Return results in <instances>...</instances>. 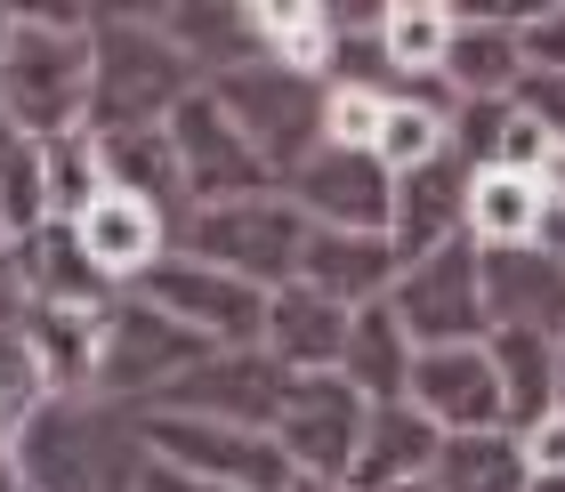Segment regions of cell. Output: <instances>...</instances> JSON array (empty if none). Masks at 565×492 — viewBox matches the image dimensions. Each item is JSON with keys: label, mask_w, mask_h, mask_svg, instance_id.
Wrapping results in <instances>:
<instances>
[{"label": "cell", "mask_w": 565, "mask_h": 492, "mask_svg": "<svg viewBox=\"0 0 565 492\" xmlns=\"http://www.w3.org/2000/svg\"><path fill=\"white\" fill-rule=\"evenodd\" d=\"M89 49H97L89 129H153V121H170L202 89V73L186 65V49L162 33V0H153V9H138V0H97Z\"/></svg>", "instance_id": "6da1fadb"}, {"label": "cell", "mask_w": 565, "mask_h": 492, "mask_svg": "<svg viewBox=\"0 0 565 492\" xmlns=\"http://www.w3.org/2000/svg\"><path fill=\"white\" fill-rule=\"evenodd\" d=\"M17 477L33 492H138L146 477V436L130 404H41L17 428Z\"/></svg>", "instance_id": "7a4b0ae2"}, {"label": "cell", "mask_w": 565, "mask_h": 492, "mask_svg": "<svg viewBox=\"0 0 565 492\" xmlns=\"http://www.w3.org/2000/svg\"><path fill=\"white\" fill-rule=\"evenodd\" d=\"M0 106L24 138H65V129H89L97 106V49L89 33H49L17 9V41L0 57Z\"/></svg>", "instance_id": "3957f363"}, {"label": "cell", "mask_w": 565, "mask_h": 492, "mask_svg": "<svg viewBox=\"0 0 565 492\" xmlns=\"http://www.w3.org/2000/svg\"><path fill=\"white\" fill-rule=\"evenodd\" d=\"M307 211L291 194H243V202H211V211H194L186 226H178V250H194V258H211V267L226 275H243L250 291H291L299 282V250H307Z\"/></svg>", "instance_id": "277c9868"}, {"label": "cell", "mask_w": 565, "mask_h": 492, "mask_svg": "<svg viewBox=\"0 0 565 492\" xmlns=\"http://www.w3.org/2000/svg\"><path fill=\"white\" fill-rule=\"evenodd\" d=\"M202 355H218L211 340H194L186 323H170L162 307H146L121 291V307L106 315V347H97V387H89V404H130L146 411L162 387H178Z\"/></svg>", "instance_id": "5b68a950"}, {"label": "cell", "mask_w": 565, "mask_h": 492, "mask_svg": "<svg viewBox=\"0 0 565 492\" xmlns=\"http://www.w3.org/2000/svg\"><path fill=\"white\" fill-rule=\"evenodd\" d=\"M130 299L162 307L170 323H186L211 347H267V291H250L243 275H226L194 250H162L153 275L130 282Z\"/></svg>", "instance_id": "8992f818"}, {"label": "cell", "mask_w": 565, "mask_h": 492, "mask_svg": "<svg viewBox=\"0 0 565 492\" xmlns=\"http://www.w3.org/2000/svg\"><path fill=\"white\" fill-rule=\"evenodd\" d=\"M138 436L162 469H186L202 484H226V492H282L291 484V460L267 428H226V420H202V411H138Z\"/></svg>", "instance_id": "52a82bcc"}, {"label": "cell", "mask_w": 565, "mask_h": 492, "mask_svg": "<svg viewBox=\"0 0 565 492\" xmlns=\"http://www.w3.org/2000/svg\"><path fill=\"white\" fill-rule=\"evenodd\" d=\"M396 323L413 331V347H477L493 340V307H484V250L460 235L445 250L413 258V267L396 275Z\"/></svg>", "instance_id": "ba28073f"}, {"label": "cell", "mask_w": 565, "mask_h": 492, "mask_svg": "<svg viewBox=\"0 0 565 492\" xmlns=\"http://www.w3.org/2000/svg\"><path fill=\"white\" fill-rule=\"evenodd\" d=\"M202 89H211L218 106L243 121V138L267 153L275 186L323 146V82H299V73H282V65L259 57V65H243V73H218V82H202Z\"/></svg>", "instance_id": "9c48e42d"}, {"label": "cell", "mask_w": 565, "mask_h": 492, "mask_svg": "<svg viewBox=\"0 0 565 492\" xmlns=\"http://www.w3.org/2000/svg\"><path fill=\"white\" fill-rule=\"evenodd\" d=\"M162 129L178 146V170H186V202H194V211H211V202H243V194H275L267 153L243 138V121L226 114L211 89H194Z\"/></svg>", "instance_id": "30bf717a"}, {"label": "cell", "mask_w": 565, "mask_h": 492, "mask_svg": "<svg viewBox=\"0 0 565 492\" xmlns=\"http://www.w3.org/2000/svg\"><path fill=\"white\" fill-rule=\"evenodd\" d=\"M364 428H372V404L355 396L340 372H299L291 396H282L275 445H282V460H291V477H331V484H348L355 452H364Z\"/></svg>", "instance_id": "8fae6325"}, {"label": "cell", "mask_w": 565, "mask_h": 492, "mask_svg": "<svg viewBox=\"0 0 565 492\" xmlns=\"http://www.w3.org/2000/svg\"><path fill=\"white\" fill-rule=\"evenodd\" d=\"M282 396H291V372H282L267 347H218V355H202L178 387H162L146 411H202V420L267 428V436H275Z\"/></svg>", "instance_id": "7c38bea8"}, {"label": "cell", "mask_w": 565, "mask_h": 492, "mask_svg": "<svg viewBox=\"0 0 565 492\" xmlns=\"http://www.w3.org/2000/svg\"><path fill=\"white\" fill-rule=\"evenodd\" d=\"M282 194L307 211V226H331V235H388L396 218V178L380 170V153H348V146H316L282 178Z\"/></svg>", "instance_id": "4fadbf2b"}, {"label": "cell", "mask_w": 565, "mask_h": 492, "mask_svg": "<svg viewBox=\"0 0 565 492\" xmlns=\"http://www.w3.org/2000/svg\"><path fill=\"white\" fill-rule=\"evenodd\" d=\"M404 404L428 411L445 436H493V428H509L501 372H493V347H484V340L477 347H420Z\"/></svg>", "instance_id": "5bb4252c"}, {"label": "cell", "mask_w": 565, "mask_h": 492, "mask_svg": "<svg viewBox=\"0 0 565 492\" xmlns=\"http://www.w3.org/2000/svg\"><path fill=\"white\" fill-rule=\"evenodd\" d=\"M114 315V307H106ZM106 315L97 307H49L24 299V347L41 372V404H82L97 387V347H106Z\"/></svg>", "instance_id": "9a60e30c"}, {"label": "cell", "mask_w": 565, "mask_h": 492, "mask_svg": "<svg viewBox=\"0 0 565 492\" xmlns=\"http://www.w3.org/2000/svg\"><path fill=\"white\" fill-rule=\"evenodd\" d=\"M82 235V250H89V267L114 282V291H130L138 275H153V258L162 250H178V226L153 211V202H138V194H97L89 202V218L73 226Z\"/></svg>", "instance_id": "2e32d148"}, {"label": "cell", "mask_w": 565, "mask_h": 492, "mask_svg": "<svg viewBox=\"0 0 565 492\" xmlns=\"http://www.w3.org/2000/svg\"><path fill=\"white\" fill-rule=\"evenodd\" d=\"M469 178H477V170L460 162V153H445V162H428V170H413V178H396V218H388V243H396L404 267L469 235Z\"/></svg>", "instance_id": "e0dca14e"}, {"label": "cell", "mask_w": 565, "mask_h": 492, "mask_svg": "<svg viewBox=\"0 0 565 492\" xmlns=\"http://www.w3.org/2000/svg\"><path fill=\"white\" fill-rule=\"evenodd\" d=\"M396 275H404V258H396V243L388 235H331V226H316L307 235V250H299V282L316 299H331V307H380L396 291Z\"/></svg>", "instance_id": "ac0fdd59"}, {"label": "cell", "mask_w": 565, "mask_h": 492, "mask_svg": "<svg viewBox=\"0 0 565 492\" xmlns=\"http://www.w3.org/2000/svg\"><path fill=\"white\" fill-rule=\"evenodd\" d=\"M445 460V428L413 404H372V428H364V452L348 469V492H396L413 477H436Z\"/></svg>", "instance_id": "d6986e66"}, {"label": "cell", "mask_w": 565, "mask_h": 492, "mask_svg": "<svg viewBox=\"0 0 565 492\" xmlns=\"http://www.w3.org/2000/svg\"><path fill=\"white\" fill-rule=\"evenodd\" d=\"M97 162H106V186L114 194H138L153 202L170 226H186L194 218V202H186V170H178V146H170V129L153 121V129H97Z\"/></svg>", "instance_id": "ffe728a7"}, {"label": "cell", "mask_w": 565, "mask_h": 492, "mask_svg": "<svg viewBox=\"0 0 565 492\" xmlns=\"http://www.w3.org/2000/svg\"><path fill=\"white\" fill-rule=\"evenodd\" d=\"M348 331H355V315H348V307H331V299H316L307 282H291V291L267 299V355L291 379L299 372H340Z\"/></svg>", "instance_id": "44dd1931"}, {"label": "cell", "mask_w": 565, "mask_h": 492, "mask_svg": "<svg viewBox=\"0 0 565 492\" xmlns=\"http://www.w3.org/2000/svg\"><path fill=\"white\" fill-rule=\"evenodd\" d=\"M162 33L186 49V65L202 73V82L259 65V24H250V0H162Z\"/></svg>", "instance_id": "7402d4cb"}, {"label": "cell", "mask_w": 565, "mask_h": 492, "mask_svg": "<svg viewBox=\"0 0 565 492\" xmlns=\"http://www.w3.org/2000/svg\"><path fill=\"white\" fill-rule=\"evenodd\" d=\"M484 307L501 323H533V331H565V267L550 258V243L533 250H484Z\"/></svg>", "instance_id": "603a6c76"}, {"label": "cell", "mask_w": 565, "mask_h": 492, "mask_svg": "<svg viewBox=\"0 0 565 492\" xmlns=\"http://www.w3.org/2000/svg\"><path fill=\"white\" fill-rule=\"evenodd\" d=\"M413 331L396 323V307H355V331H348V355H340V379L355 387L364 404H404V387H413Z\"/></svg>", "instance_id": "cb8c5ba5"}, {"label": "cell", "mask_w": 565, "mask_h": 492, "mask_svg": "<svg viewBox=\"0 0 565 492\" xmlns=\"http://www.w3.org/2000/svg\"><path fill=\"white\" fill-rule=\"evenodd\" d=\"M550 202H542V186L533 178H518V170H477L469 178V243L477 250H533L550 235Z\"/></svg>", "instance_id": "d4e9b609"}, {"label": "cell", "mask_w": 565, "mask_h": 492, "mask_svg": "<svg viewBox=\"0 0 565 492\" xmlns=\"http://www.w3.org/2000/svg\"><path fill=\"white\" fill-rule=\"evenodd\" d=\"M493 372H501V404H509V436L533 428L542 411H557V331L533 323H501L493 340Z\"/></svg>", "instance_id": "484cf974"}, {"label": "cell", "mask_w": 565, "mask_h": 492, "mask_svg": "<svg viewBox=\"0 0 565 492\" xmlns=\"http://www.w3.org/2000/svg\"><path fill=\"white\" fill-rule=\"evenodd\" d=\"M250 24H259V57L299 73V82H331V57H340V33H331L323 0H250Z\"/></svg>", "instance_id": "4316f807"}, {"label": "cell", "mask_w": 565, "mask_h": 492, "mask_svg": "<svg viewBox=\"0 0 565 492\" xmlns=\"http://www.w3.org/2000/svg\"><path fill=\"white\" fill-rule=\"evenodd\" d=\"M452 0H388V17H380V49H388L396 82H413V73H445L452 57Z\"/></svg>", "instance_id": "83f0119b"}, {"label": "cell", "mask_w": 565, "mask_h": 492, "mask_svg": "<svg viewBox=\"0 0 565 492\" xmlns=\"http://www.w3.org/2000/svg\"><path fill=\"white\" fill-rule=\"evenodd\" d=\"M436 492H533V469L518 452V436H445V460H436Z\"/></svg>", "instance_id": "f1b7e54d"}, {"label": "cell", "mask_w": 565, "mask_h": 492, "mask_svg": "<svg viewBox=\"0 0 565 492\" xmlns=\"http://www.w3.org/2000/svg\"><path fill=\"white\" fill-rule=\"evenodd\" d=\"M41 186H49V226H82V218H89V202L106 194L97 129H65V138H41Z\"/></svg>", "instance_id": "f546056e"}, {"label": "cell", "mask_w": 565, "mask_h": 492, "mask_svg": "<svg viewBox=\"0 0 565 492\" xmlns=\"http://www.w3.org/2000/svg\"><path fill=\"white\" fill-rule=\"evenodd\" d=\"M372 153H380V170H388V178H413V170H428V162H445V153H452V121L413 106V97H388Z\"/></svg>", "instance_id": "4dcf8cb0"}, {"label": "cell", "mask_w": 565, "mask_h": 492, "mask_svg": "<svg viewBox=\"0 0 565 492\" xmlns=\"http://www.w3.org/2000/svg\"><path fill=\"white\" fill-rule=\"evenodd\" d=\"M380 114H388V97H380V89H355V82H323V146L372 153V138H380Z\"/></svg>", "instance_id": "1f68e13d"}, {"label": "cell", "mask_w": 565, "mask_h": 492, "mask_svg": "<svg viewBox=\"0 0 565 492\" xmlns=\"http://www.w3.org/2000/svg\"><path fill=\"white\" fill-rule=\"evenodd\" d=\"M518 49H525V73L565 82V0H533V17L518 24Z\"/></svg>", "instance_id": "d6a6232c"}, {"label": "cell", "mask_w": 565, "mask_h": 492, "mask_svg": "<svg viewBox=\"0 0 565 492\" xmlns=\"http://www.w3.org/2000/svg\"><path fill=\"white\" fill-rule=\"evenodd\" d=\"M518 452H525V469H533V477H565V404L542 411L533 428H518Z\"/></svg>", "instance_id": "836d02e7"}, {"label": "cell", "mask_w": 565, "mask_h": 492, "mask_svg": "<svg viewBox=\"0 0 565 492\" xmlns=\"http://www.w3.org/2000/svg\"><path fill=\"white\" fill-rule=\"evenodd\" d=\"M509 106H518L525 121H542L550 138H565V82H550V73H525V82L509 89Z\"/></svg>", "instance_id": "e575fe53"}, {"label": "cell", "mask_w": 565, "mask_h": 492, "mask_svg": "<svg viewBox=\"0 0 565 492\" xmlns=\"http://www.w3.org/2000/svg\"><path fill=\"white\" fill-rule=\"evenodd\" d=\"M138 492H226V484H202V477H186V469H162V460L146 452V477H138Z\"/></svg>", "instance_id": "d590c367"}, {"label": "cell", "mask_w": 565, "mask_h": 492, "mask_svg": "<svg viewBox=\"0 0 565 492\" xmlns=\"http://www.w3.org/2000/svg\"><path fill=\"white\" fill-rule=\"evenodd\" d=\"M282 492H348V484H331V477H291Z\"/></svg>", "instance_id": "8d00e7d4"}, {"label": "cell", "mask_w": 565, "mask_h": 492, "mask_svg": "<svg viewBox=\"0 0 565 492\" xmlns=\"http://www.w3.org/2000/svg\"><path fill=\"white\" fill-rule=\"evenodd\" d=\"M542 243H550V258H557V267H565V211L550 218V235H542Z\"/></svg>", "instance_id": "74e56055"}, {"label": "cell", "mask_w": 565, "mask_h": 492, "mask_svg": "<svg viewBox=\"0 0 565 492\" xmlns=\"http://www.w3.org/2000/svg\"><path fill=\"white\" fill-rule=\"evenodd\" d=\"M9 146H24V129L9 121V106H0V153H9Z\"/></svg>", "instance_id": "f35d334b"}, {"label": "cell", "mask_w": 565, "mask_h": 492, "mask_svg": "<svg viewBox=\"0 0 565 492\" xmlns=\"http://www.w3.org/2000/svg\"><path fill=\"white\" fill-rule=\"evenodd\" d=\"M9 41H17V9H0V57H9Z\"/></svg>", "instance_id": "ab89813d"}, {"label": "cell", "mask_w": 565, "mask_h": 492, "mask_svg": "<svg viewBox=\"0 0 565 492\" xmlns=\"http://www.w3.org/2000/svg\"><path fill=\"white\" fill-rule=\"evenodd\" d=\"M557 404H565V331H557Z\"/></svg>", "instance_id": "60d3db41"}, {"label": "cell", "mask_w": 565, "mask_h": 492, "mask_svg": "<svg viewBox=\"0 0 565 492\" xmlns=\"http://www.w3.org/2000/svg\"><path fill=\"white\" fill-rule=\"evenodd\" d=\"M533 492H565V477H533Z\"/></svg>", "instance_id": "b9f144b4"}, {"label": "cell", "mask_w": 565, "mask_h": 492, "mask_svg": "<svg viewBox=\"0 0 565 492\" xmlns=\"http://www.w3.org/2000/svg\"><path fill=\"white\" fill-rule=\"evenodd\" d=\"M396 492H436V477H413V484H396Z\"/></svg>", "instance_id": "7bdbcfd3"}, {"label": "cell", "mask_w": 565, "mask_h": 492, "mask_svg": "<svg viewBox=\"0 0 565 492\" xmlns=\"http://www.w3.org/2000/svg\"><path fill=\"white\" fill-rule=\"evenodd\" d=\"M17 492H33V484H17Z\"/></svg>", "instance_id": "ee69618b"}]
</instances>
